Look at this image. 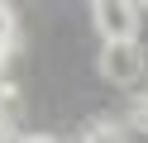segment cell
I'll use <instances>...</instances> for the list:
<instances>
[{"label": "cell", "mask_w": 148, "mask_h": 143, "mask_svg": "<svg viewBox=\"0 0 148 143\" xmlns=\"http://www.w3.org/2000/svg\"><path fill=\"white\" fill-rule=\"evenodd\" d=\"M100 76L115 86H134L138 76H143V48L134 43V38H105V48H100Z\"/></svg>", "instance_id": "cell-1"}, {"label": "cell", "mask_w": 148, "mask_h": 143, "mask_svg": "<svg viewBox=\"0 0 148 143\" xmlns=\"http://www.w3.org/2000/svg\"><path fill=\"white\" fill-rule=\"evenodd\" d=\"M81 143H124V129L115 119H91L81 129Z\"/></svg>", "instance_id": "cell-3"}, {"label": "cell", "mask_w": 148, "mask_h": 143, "mask_svg": "<svg viewBox=\"0 0 148 143\" xmlns=\"http://www.w3.org/2000/svg\"><path fill=\"white\" fill-rule=\"evenodd\" d=\"M19 143H58V138H48V133H29V138H19Z\"/></svg>", "instance_id": "cell-6"}, {"label": "cell", "mask_w": 148, "mask_h": 143, "mask_svg": "<svg viewBox=\"0 0 148 143\" xmlns=\"http://www.w3.org/2000/svg\"><path fill=\"white\" fill-rule=\"evenodd\" d=\"M138 0H91V19H96L100 38H134L138 34Z\"/></svg>", "instance_id": "cell-2"}, {"label": "cell", "mask_w": 148, "mask_h": 143, "mask_svg": "<svg viewBox=\"0 0 148 143\" xmlns=\"http://www.w3.org/2000/svg\"><path fill=\"white\" fill-rule=\"evenodd\" d=\"M138 5H143V10H148V0H138Z\"/></svg>", "instance_id": "cell-7"}, {"label": "cell", "mask_w": 148, "mask_h": 143, "mask_svg": "<svg viewBox=\"0 0 148 143\" xmlns=\"http://www.w3.org/2000/svg\"><path fill=\"white\" fill-rule=\"evenodd\" d=\"M129 124H134L138 133H148V95H143V100L134 105V110H129Z\"/></svg>", "instance_id": "cell-5"}, {"label": "cell", "mask_w": 148, "mask_h": 143, "mask_svg": "<svg viewBox=\"0 0 148 143\" xmlns=\"http://www.w3.org/2000/svg\"><path fill=\"white\" fill-rule=\"evenodd\" d=\"M10 38H14V10L0 0V48H10Z\"/></svg>", "instance_id": "cell-4"}]
</instances>
